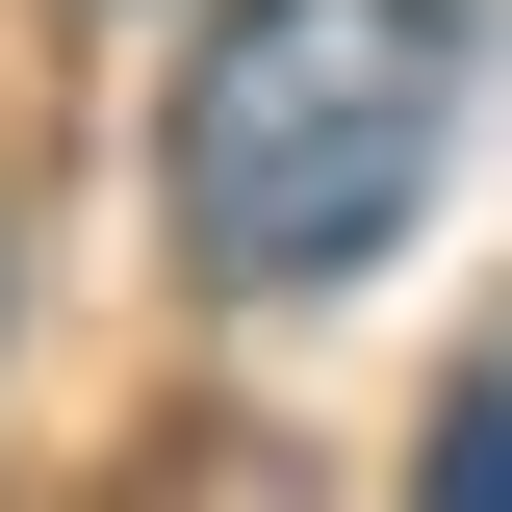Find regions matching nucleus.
Here are the masks:
<instances>
[{
    "label": "nucleus",
    "mask_w": 512,
    "mask_h": 512,
    "mask_svg": "<svg viewBox=\"0 0 512 512\" xmlns=\"http://www.w3.org/2000/svg\"><path fill=\"white\" fill-rule=\"evenodd\" d=\"M410 512H512V359H461V410H436V487Z\"/></svg>",
    "instance_id": "obj_2"
},
{
    "label": "nucleus",
    "mask_w": 512,
    "mask_h": 512,
    "mask_svg": "<svg viewBox=\"0 0 512 512\" xmlns=\"http://www.w3.org/2000/svg\"><path fill=\"white\" fill-rule=\"evenodd\" d=\"M461 26L436 0H231L180 52V256L205 282H359L436 205Z\"/></svg>",
    "instance_id": "obj_1"
}]
</instances>
